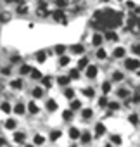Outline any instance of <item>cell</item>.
I'll use <instances>...</instances> for the list:
<instances>
[{
	"instance_id": "obj_1",
	"label": "cell",
	"mask_w": 140,
	"mask_h": 147,
	"mask_svg": "<svg viewBox=\"0 0 140 147\" xmlns=\"http://www.w3.org/2000/svg\"><path fill=\"white\" fill-rule=\"evenodd\" d=\"M123 23V14L118 11H97L94 14L92 24L100 28V30H114L118 26H121Z\"/></svg>"
},
{
	"instance_id": "obj_2",
	"label": "cell",
	"mask_w": 140,
	"mask_h": 147,
	"mask_svg": "<svg viewBox=\"0 0 140 147\" xmlns=\"http://www.w3.org/2000/svg\"><path fill=\"white\" fill-rule=\"evenodd\" d=\"M125 67L130 69V71H135V69L140 67V61L138 59H126L125 61Z\"/></svg>"
},
{
	"instance_id": "obj_3",
	"label": "cell",
	"mask_w": 140,
	"mask_h": 147,
	"mask_svg": "<svg viewBox=\"0 0 140 147\" xmlns=\"http://www.w3.org/2000/svg\"><path fill=\"white\" fill-rule=\"evenodd\" d=\"M52 16H54V19L57 21V23H66V16H64V11L59 7L57 11H54L52 12Z\"/></svg>"
},
{
	"instance_id": "obj_4",
	"label": "cell",
	"mask_w": 140,
	"mask_h": 147,
	"mask_svg": "<svg viewBox=\"0 0 140 147\" xmlns=\"http://www.w3.org/2000/svg\"><path fill=\"white\" fill-rule=\"evenodd\" d=\"M36 14H38V18H47V16H48V14H52V12H48V11H47V5H38Z\"/></svg>"
},
{
	"instance_id": "obj_5",
	"label": "cell",
	"mask_w": 140,
	"mask_h": 147,
	"mask_svg": "<svg viewBox=\"0 0 140 147\" xmlns=\"http://www.w3.org/2000/svg\"><path fill=\"white\" fill-rule=\"evenodd\" d=\"M18 14H21V16H24V14H28V5L23 2H18Z\"/></svg>"
},
{
	"instance_id": "obj_6",
	"label": "cell",
	"mask_w": 140,
	"mask_h": 147,
	"mask_svg": "<svg viewBox=\"0 0 140 147\" xmlns=\"http://www.w3.org/2000/svg\"><path fill=\"white\" fill-rule=\"evenodd\" d=\"M97 76V67L95 66H88L87 67V78H95Z\"/></svg>"
},
{
	"instance_id": "obj_7",
	"label": "cell",
	"mask_w": 140,
	"mask_h": 147,
	"mask_svg": "<svg viewBox=\"0 0 140 147\" xmlns=\"http://www.w3.org/2000/svg\"><path fill=\"white\" fill-rule=\"evenodd\" d=\"M104 133H106V126H104V125H100V123H99V125H97V126H95V137H102V135H104Z\"/></svg>"
},
{
	"instance_id": "obj_8",
	"label": "cell",
	"mask_w": 140,
	"mask_h": 147,
	"mask_svg": "<svg viewBox=\"0 0 140 147\" xmlns=\"http://www.w3.org/2000/svg\"><path fill=\"white\" fill-rule=\"evenodd\" d=\"M24 138H26L24 133H21V131H19V133H18V131L14 133V142H16V144H24Z\"/></svg>"
},
{
	"instance_id": "obj_9",
	"label": "cell",
	"mask_w": 140,
	"mask_h": 147,
	"mask_svg": "<svg viewBox=\"0 0 140 147\" xmlns=\"http://www.w3.org/2000/svg\"><path fill=\"white\" fill-rule=\"evenodd\" d=\"M106 38H107V40H111V42H116V40H118V33H116V31H112V30H109V31L106 33Z\"/></svg>"
},
{
	"instance_id": "obj_10",
	"label": "cell",
	"mask_w": 140,
	"mask_h": 147,
	"mask_svg": "<svg viewBox=\"0 0 140 147\" xmlns=\"http://www.w3.org/2000/svg\"><path fill=\"white\" fill-rule=\"evenodd\" d=\"M47 109H48V111H55V109H57V104H55L54 99H48V100H47Z\"/></svg>"
},
{
	"instance_id": "obj_11",
	"label": "cell",
	"mask_w": 140,
	"mask_h": 147,
	"mask_svg": "<svg viewBox=\"0 0 140 147\" xmlns=\"http://www.w3.org/2000/svg\"><path fill=\"white\" fill-rule=\"evenodd\" d=\"M69 137H71L73 140H76V138H80L81 135H80V131H78L76 128H71V130H69Z\"/></svg>"
},
{
	"instance_id": "obj_12",
	"label": "cell",
	"mask_w": 140,
	"mask_h": 147,
	"mask_svg": "<svg viewBox=\"0 0 140 147\" xmlns=\"http://www.w3.org/2000/svg\"><path fill=\"white\" fill-rule=\"evenodd\" d=\"M11 87H12V88H18V90L23 88V80H12V82H11Z\"/></svg>"
},
{
	"instance_id": "obj_13",
	"label": "cell",
	"mask_w": 140,
	"mask_h": 147,
	"mask_svg": "<svg viewBox=\"0 0 140 147\" xmlns=\"http://www.w3.org/2000/svg\"><path fill=\"white\" fill-rule=\"evenodd\" d=\"M11 21V14L9 12H2L0 14V23H9Z\"/></svg>"
},
{
	"instance_id": "obj_14",
	"label": "cell",
	"mask_w": 140,
	"mask_h": 147,
	"mask_svg": "<svg viewBox=\"0 0 140 147\" xmlns=\"http://www.w3.org/2000/svg\"><path fill=\"white\" fill-rule=\"evenodd\" d=\"M30 75H31V78H33V80H40V78H42V73H40L38 69H31Z\"/></svg>"
},
{
	"instance_id": "obj_15",
	"label": "cell",
	"mask_w": 140,
	"mask_h": 147,
	"mask_svg": "<svg viewBox=\"0 0 140 147\" xmlns=\"http://www.w3.org/2000/svg\"><path fill=\"white\" fill-rule=\"evenodd\" d=\"M92 43H94V45H97V47H99V45H100V43H102V36H100V35H99V33H95V35H94V40H92Z\"/></svg>"
},
{
	"instance_id": "obj_16",
	"label": "cell",
	"mask_w": 140,
	"mask_h": 147,
	"mask_svg": "<svg viewBox=\"0 0 140 147\" xmlns=\"http://www.w3.org/2000/svg\"><path fill=\"white\" fill-rule=\"evenodd\" d=\"M71 50H73V54H83V45H73L71 47Z\"/></svg>"
},
{
	"instance_id": "obj_17",
	"label": "cell",
	"mask_w": 140,
	"mask_h": 147,
	"mask_svg": "<svg viewBox=\"0 0 140 147\" xmlns=\"http://www.w3.org/2000/svg\"><path fill=\"white\" fill-rule=\"evenodd\" d=\"M87 66H88V57H81L80 62H78V67L83 69V67H87Z\"/></svg>"
},
{
	"instance_id": "obj_18",
	"label": "cell",
	"mask_w": 140,
	"mask_h": 147,
	"mask_svg": "<svg viewBox=\"0 0 140 147\" xmlns=\"http://www.w3.org/2000/svg\"><path fill=\"white\" fill-rule=\"evenodd\" d=\"M57 138H61V130H54V131L50 133V140H52V142H55Z\"/></svg>"
},
{
	"instance_id": "obj_19",
	"label": "cell",
	"mask_w": 140,
	"mask_h": 147,
	"mask_svg": "<svg viewBox=\"0 0 140 147\" xmlns=\"http://www.w3.org/2000/svg\"><path fill=\"white\" fill-rule=\"evenodd\" d=\"M90 140H92V135H90L88 131H85V133L81 135V142H83V144H90Z\"/></svg>"
},
{
	"instance_id": "obj_20",
	"label": "cell",
	"mask_w": 140,
	"mask_h": 147,
	"mask_svg": "<svg viewBox=\"0 0 140 147\" xmlns=\"http://www.w3.org/2000/svg\"><path fill=\"white\" fill-rule=\"evenodd\" d=\"M69 80H71L69 76H59L57 83H59V85H67V83H69Z\"/></svg>"
},
{
	"instance_id": "obj_21",
	"label": "cell",
	"mask_w": 140,
	"mask_h": 147,
	"mask_svg": "<svg viewBox=\"0 0 140 147\" xmlns=\"http://www.w3.org/2000/svg\"><path fill=\"white\" fill-rule=\"evenodd\" d=\"M112 80H114V82H121V80H123V73H121V71L112 73Z\"/></svg>"
},
{
	"instance_id": "obj_22",
	"label": "cell",
	"mask_w": 140,
	"mask_h": 147,
	"mask_svg": "<svg viewBox=\"0 0 140 147\" xmlns=\"http://www.w3.org/2000/svg\"><path fill=\"white\" fill-rule=\"evenodd\" d=\"M31 69L33 67H30V66H21V69H19V73H21V75H28V73H31Z\"/></svg>"
},
{
	"instance_id": "obj_23",
	"label": "cell",
	"mask_w": 140,
	"mask_h": 147,
	"mask_svg": "<svg viewBox=\"0 0 140 147\" xmlns=\"http://www.w3.org/2000/svg\"><path fill=\"white\" fill-rule=\"evenodd\" d=\"M62 118H64V119H71V118H73V109L64 111V113H62Z\"/></svg>"
},
{
	"instance_id": "obj_24",
	"label": "cell",
	"mask_w": 140,
	"mask_h": 147,
	"mask_svg": "<svg viewBox=\"0 0 140 147\" xmlns=\"http://www.w3.org/2000/svg\"><path fill=\"white\" fill-rule=\"evenodd\" d=\"M36 59H38V62H43V61L47 59V54H45L43 50H40V52L36 54Z\"/></svg>"
},
{
	"instance_id": "obj_25",
	"label": "cell",
	"mask_w": 140,
	"mask_h": 147,
	"mask_svg": "<svg viewBox=\"0 0 140 147\" xmlns=\"http://www.w3.org/2000/svg\"><path fill=\"white\" fill-rule=\"evenodd\" d=\"M28 109H30V113H31V114H36V113H38V107H36V104H35V102H30Z\"/></svg>"
},
{
	"instance_id": "obj_26",
	"label": "cell",
	"mask_w": 140,
	"mask_h": 147,
	"mask_svg": "<svg viewBox=\"0 0 140 147\" xmlns=\"http://www.w3.org/2000/svg\"><path fill=\"white\" fill-rule=\"evenodd\" d=\"M14 126H16V121L14 119H7L5 121V128L7 130H14Z\"/></svg>"
},
{
	"instance_id": "obj_27",
	"label": "cell",
	"mask_w": 140,
	"mask_h": 147,
	"mask_svg": "<svg viewBox=\"0 0 140 147\" xmlns=\"http://www.w3.org/2000/svg\"><path fill=\"white\" fill-rule=\"evenodd\" d=\"M33 142H35L36 145H42V144L45 142V138H43L42 135H35V138H33Z\"/></svg>"
},
{
	"instance_id": "obj_28",
	"label": "cell",
	"mask_w": 140,
	"mask_h": 147,
	"mask_svg": "<svg viewBox=\"0 0 140 147\" xmlns=\"http://www.w3.org/2000/svg\"><path fill=\"white\" fill-rule=\"evenodd\" d=\"M64 95H66L67 99H73V97H75V90H73V88H66Z\"/></svg>"
},
{
	"instance_id": "obj_29",
	"label": "cell",
	"mask_w": 140,
	"mask_h": 147,
	"mask_svg": "<svg viewBox=\"0 0 140 147\" xmlns=\"http://www.w3.org/2000/svg\"><path fill=\"white\" fill-rule=\"evenodd\" d=\"M123 55H125V49H121V47H119V49H116V50H114V57H118V59H119V57H123Z\"/></svg>"
},
{
	"instance_id": "obj_30",
	"label": "cell",
	"mask_w": 140,
	"mask_h": 147,
	"mask_svg": "<svg viewBox=\"0 0 140 147\" xmlns=\"http://www.w3.org/2000/svg\"><path fill=\"white\" fill-rule=\"evenodd\" d=\"M59 64H61V66H66V64H69V57H67V55H61V59H59Z\"/></svg>"
},
{
	"instance_id": "obj_31",
	"label": "cell",
	"mask_w": 140,
	"mask_h": 147,
	"mask_svg": "<svg viewBox=\"0 0 140 147\" xmlns=\"http://www.w3.org/2000/svg\"><path fill=\"white\" fill-rule=\"evenodd\" d=\"M42 95H43V90H42V88H33V97L40 99Z\"/></svg>"
},
{
	"instance_id": "obj_32",
	"label": "cell",
	"mask_w": 140,
	"mask_h": 147,
	"mask_svg": "<svg viewBox=\"0 0 140 147\" xmlns=\"http://www.w3.org/2000/svg\"><path fill=\"white\" fill-rule=\"evenodd\" d=\"M14 113H18V114H24V106H23V104H18V106L14 107Z\"/></svg>"
},
{
	"instance_id": "obj_33",
	"label": "cell",
	"mask_w": 140,
	"mask_h": 147,
	"mask_svg": "<svg viewBox=\"0 0 140 147\" xmlns=\"http://www.w3.org/2000/svg\"><path fill=\"white\" fill-rule=\"evenodd\" d=\"M0 109H2L4 113H11V106H9L7 102H2V104H0Z\"/></svg>"
},
{
	"instance_id": "obj_34",
	"label": "cell",
	"mask_w": 140,
	"mask_h": 147,
	"mask_svg": "<svg viewBox=\"0 0 140 147\" xmlns=\"http://www.w3.org/2000/svg\"><path fill=\"white\" fill-rule=\"evenodd\" d=\"M55 4H57V7L62 9V7H66V5L69 4V0H55Z\"/></svg>"
},
{
	"instance_id": "obj_35",
	"label": "cell",
	"mask_w": 140,
	"mask_h": 147,
	"mask_svg": "<svg viewBox=\"0 0 140 147\" xmlns=\"http://www.w3.org/2000/svg\"><path fill=\"white\" fill-rule=\"evenodd\" d=\"M97 57H99V59H106V57H107L106 50H104V49H99V50H97Z\"/></svg>"
},
{
	"instance_id": "obj_36",
	"label": "cell",
	"mask_w": 140,
	"mask_h": 147,
	"mask_svg": "<svg viewBox=\"0 0 140 147\" xmlns=\"http://www.w3.org/2000/svg\"><path fill=\"white\" fill-rule=\"evenodd\" d=\"M42 80H43V85H45L47 88L52 87V78H50V76H45V78H42Z\"/></svg>"
},
{
	"instance_id": "obj_37",
	"label": "cell",
	"mask_w": 140,
	"mask_h": 147,
	"mask_svg": "<svg viewBox=\"0 0 140 147\" xmlns=\"http://www.w3.org/2000/svg\"><path fill=\"white\" fill-rule=\"evenodd\" d=\"M81 116H83L85 119H90V118H92V109H85V111L81 113Z\"/></svg>"
},
{
	"instance_id": "obj_38",
	"label": "cell",
	"mask_w": 140,
	"mask_h": 147,
	"mask_svg": "<svg viewBox=\"0 0 140 147\" xmlns=\"http://www.w3.org/2000/svg\"><path fill=\"white\" fill-rule=\"evenodd\" d=\"M80 107H81V102H80V100H73V102H71V109H73V111H75V109H80Z\"/></svg>"
},
{
	"instance_id": "obj_39",
	"label": "cell",
	"mask_w": 140,
	"mask_h": 147,
	"mask_svg": "<svg viewBox=\"0 0 140 147\" xmlns=\"http://www.w3.org/2000/svg\"><path fill=\"white\" fill-rule=\"evenodd\" d=\"M78 76H80V73H78L76 69H71V71H69V78H75V80H76Z\"/></svg>"
},
{
	"instance_id": "obj_40",
	"label": "cell",
	"mask_w": 140,
	"mask_h": 147,
	"mask_svg": "<svg viewBox=\"0 0 140 147\" xmlns=\"http://www.w3.org/2000/svg\"><path fill=\"white\" fill-rule=\"evenodd\" d=\"M64 50H66V47H64V45H57V47H55V52H57L59 55H62V54H64Z\"/></svg>"
},
{
	"instance_id": "obj_41",
	"label": "cell",
	"mask_w": 140,
	"mask_h": 147,
	"mask_svg": "<svg viewBox=\"0 0 140 147\" xmlns=\"http://www.w3.org/2000/svg\"><path fill=\"white\" fill-rule=\"evenodd\" d=\"M133 102H140V87H137V90H135V99H133Z\"/></svg>"
},
{
	"instance_id": "obj_42",
	"label": "cell",
	"mask_w": 140,
	"mask_h": 147,
	"mask_svg": "<svg viewBox=\"0 0 140 147\" xmlns=\"http://www.w3.org/2000/svg\"><path fill=\"white\" fill-rule=\"evenodd\" d=\"M102 90H104V94H107V92L111 90V83H109V82H106V83L102 85Z\"/></svg>"
},
{
	"instance_id": "obj_43",
	"label": "cell",
	"mask_w": 140,
	"mask_h": 147,
	"mask_svg": "<svg viewBox=\"0 0 140 147\" xmlns=\"http://www.w3.org/2000/svg\"><path fill=\"white\" fill-rule=\"evenodd\" d=\"M83 94H85L87 97H94V88H85Z\"/></svg>"
},
{
	"instance_id": "obj_44",
	"label": "cell",
	"mask_w": 140,
	"mask_h": 147,
	"mask_svg": "<svg viewBox=\"0 0 140 147\" xmlns=\"http://www.w3.org/2000/svg\"><path fill=\"white\" fill-rule=\"evenodd\" d=\"M130 123H131V125H137V123H138V116H137V114H131V116H130Z\"/></svg>"
},
{
	"instance_id": "obj_45",
	"label": "cell",
	"mask_w": 140,
	"mask_h": 147,
	"mask_svg": "<svg viewBox=\"0 0 140 147\" xmlns=\"http://www.w3.org/2000/svg\"><path fill=\"white\" fill-rule=\"evenodd\" d=\"M111 140H112V144H118V145L121 144V137H119V135H112V138H111Z\"/></svg>"
},
{
	"instance_id": "obj_46",
	"label": "cell",
	"mask_w": 140,
	"mask_h": 147,
	"mask_svg": "<svg viewBox=\"0 0 140 147\" xmlns=\"http://www.w3.org/2000/svg\"><path fill=\"white\" fill-rule=\"evenodd\" d=\"M99 106H100V107L107 106V99H106V97H100V99H99Z\"/></svg>"
},
{
	"instance_id": "obj_47",
	"label": "cell",
	"mask_w": 140,
	"mask_h": 147,
	"mask_svg": "<svg viewBox=\"0 0 140 147\" xmlns=\"http://www.w3.org/2000/svg\"><path fill=\"white\" fill-rule=\"evenodd\" d=\"M109 109L118 111V109H119V104H118V102H111V104H109Z\"/></svg>"
},
{
	"instance_id": "obj_48",
	"label": "cell",
	"mask_w": 140,
	"mask_h": 147,
	"mask_svg": "<svg viewBox=\"0 0 140 147\" xmlns=\"http://www.w3.org/2000/svg\"><path fill=\"white\" fill-rule=\"evenodd\" d=\"M131 50H133L135 54H138V55H140V43H135V45L131 47Z\"/></svg>"
},
{
	"instance_id": "obj_49",
	"label": "cell",
	"mask_w": 140,
	"mask_h": 147,
	"mask_svg": "<svg viewBox=\"0 0 140 147\" xmlns=\"http://www.w3.org/2000/svg\"><path fill=\"white\" fill-rule=\"evenodd\" d=\"M118 95L125 99V97H128V92H126V90H118Z\"/></svg>"
},
{
	"instance_id": "obj_50",
	"label": "cell",
	"mask_w": 140,
	"mask_h": 147,
	"mask_svg": "<svg viewBox=\"0 0 140 147\" xmlns=\"http://www.w3.org/2000/svg\"><path fill=\"white\" fill-rule=\"evenodd\" d=\"M2 75H5V76L11 75V67H4V69H2Z\"/></svg>"
},
{
	"instance_id": "obj_51",
	"label": "cell",
	"mask_w": 140,
	"mask_h": 147,
	"mask_svg": "<svg viewBox=\"0 0 140 147\" xmlns=\"http://www.w3.org/2000/svg\"><path fill=\"white\" fill-rule=\"evenodd\" d=\"M5 144H7L5 138H4V137H0V145H5Z\"/></svg>"
},
{
	"instance_id": "obj_52",
	"label": "cell",
	"mask_w": 140,
	"mask_h": 147,
	"mask_svg": "<svg viewBox=\"0 0 140 147\" xmlns=\"http://www.w3.org/2000/svg\"><path fill=\"white\" fill-rule=\"evenodd\" d=\"M19 59H21V57H19V55H16V57H12V62H19Z\"/></svg>"
},
{
	"instance_id": "obj_53",
	"label": "cell",
	"mask_w": 140,
	"mask_h": 147,
	"mask_svg": "<svg viewBox=\"0 0 140 147\" xmlns=\"http://www.w3.org/2000/svg\"><path fill=\"white\" fill-rule=\"evenodd\" d=\"M7 4H14V2H21V0H5Z\"/></svg>"
},
{
	"instance_id": "obj_54",
	"label": "cell",
	"mask_w": 140,
	"mask_h": 147,
	"mask_svg": "<svg viewBox=\"0 0 140 147\" xmlns=\"http://www.w3.org/2000/svg\"><path fill=\"white\" fill-rule=\"evenodd\" d=\"M138 24H140V18H138Z\"/></svg>"
}]
</instances>
